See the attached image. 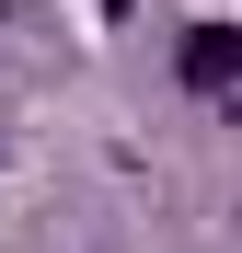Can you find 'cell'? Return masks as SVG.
Here are the masks:
<instances>
[{"label":"cell","instance_id":"cell-1","mask_svg":"<svg viewBox=\"0 0 242 253\" xmlns=\"http://www.w3.org/2000/svg\"><path fill=\"white\" fill-rule=\"evenodd\" d=\"M173 69H185V92H219V104H242V23H196L185 46H173Z\"/></svg>","mask_w":242,"mask_h":253}]
</instances>
